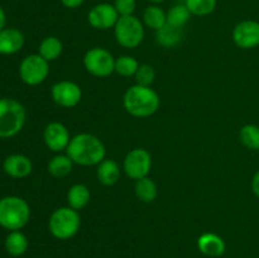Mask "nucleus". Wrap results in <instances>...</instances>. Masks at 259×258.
I'll return each instance as SVG.
<instances>
[{
  "label": "nucleus",
  "mask_w": 259,
  "mask_h": 258,
  "mask_svg": "<svg viewBox=\"0 0 259 258\" xmlns=\"http://www.w3.org/2000/svg\"><path fill=\"white\" fill-rule=\"evenodd\" d=\"M62 3L63 7L68 8V9H75V8H78L80 5H82V3L85 0H60Z\"/></svg>",
  "instance_id": "obj_32"
},
{
  "label": "nucleus",
  "mask_w": 259,
  "mask_h": 258,
  "mask_svg": "<svg viewBox=\"0 0 259 258\" xmlns=\"http://www.w3.org/2000/svg\"><path fill=\"white\" fill-rule=\"evenodd\" d=\"M182 30L181 28L172 27L166 24L161 29L156 30V40L159 46L164 48H174L181 42Z\"/></svg>",
  "instance_id": "obj_20"
},
{
  "label": "nucleus",
  "mask_w": 259,
  "mask_h": 258,
  "mask_svg": "<svg viewBox=\"0 0 259 258\" xmlns=\"http://www.w3.org/2000/svg\"><path fill=\"white\" fill-rule=\"evenodd\" d=\"M123 168L126 176L136 181L147 177L152 168L151 153L144 148L132 149L124 158Z\"/></svg>",
  "instance_id": "obj_9"
},
{
  "label": "nucleus",
  "mask_w": 259,
  "mask_h": 258,
  "mask_svg": "<svg viewBox=\"0 0 259 258\" xmlns=\"http://www.w3.org/2000/svg\"><path fill=\"white\" fill-rule=\"evenodd\" d=\"M114 35L121 47L137 48L144 38L143 23L134 15L120 17L114 27Z\"/></svg>",
  "instance_id": "obj_6"
},
{
  "label": "nucleus",
  "mask_w": 259,
  "mask_h": 258,
  "mask_svg": "<svg viewBox=\"0 0 259 258\" xmlns=\"http://www.w3.org/2000/svg\"><path fill=\"white\" fill-rule=\"evenodd\" d=\"M119 18L120 15L116 12L114 4H109V3L95 5L88 15V20L91 27L99 30H108L114 28Z\"/></svg>",
  "instance_id": "obj_12"
},
{
  "label": "nucleus",
  "mask_w": 259,
  "mask_h": 258,
  "mask_svg": "<svg viewBox=\"0 0 259 258\" xmlns=\"http://www.w3.org/2000/svg\"><path fill=\"white\" fill-rule=\"evenodd\" d=\"M50 73V65L39 55H29L20 62L19 76L24 83L37 86L45 82Z\"/></svg>",
  "instance_id": "obj_8"
},
{
  "label": "nucleus",
  "mask_w": 259,
  "mask_h": 258,
  "mask_svg": "<svg viewBox=\"0 0 259 258\" xmlns=\"http://www.w3.org/2000/svg\"><path fill=\"white\" fill-rule=\"evenodd\" d=\"M191 13L185 4H177L167 12V24L182 28L190 20Z\"/></svg>",
  "instance_id": "obj_26"
},
{
  "label": "nucleus",
  "mask_w": 259,
  "mask_h": 258,
  "mask_svg": "<svg viewBox=\"0 0 259 258\" xmlns=\"http://www.w3.org/2000/svg\"><path fill=\"white\" fill-rule=\"evenodd\" d=\"M250 187H252L253 194L259 199V169L255 172L254 176H253L252 182H250Z\"/></svg>",
  "instance_id": "obj_31"
},
{
  "label": "nucleus",
  "mask_w": 259,
  "mask_h": 258,
  "mask_svg": "<svg viewBox=\"0 0 259 258\" xmlns=\"http://www.w3.org/2000/svg\"><path fill=\"white\" fill-rule=\"evenodd\" d=\"M51 96L52 100L62 108H75L81 101L82 91L76 82L63 80L52 86Z\"/></svg>",
  "instance_id": "obj_10"
},
{
  "label": "nucleus",
  "mask_w": 259,
  "mask_h": 258,
  "mask_svg": "<svg viewBox=\"0 0 259 258\" xmlns=\"http://www.w3.org/2000/svg\"><path fill=\"white\" fill-rule=\"evenodd\" d=\"M90 190L83 184H75L68 189L67 202L68 206L75 210H81L90 202Z\"/></svg>",
  "instance_id": "obj_18"
},
{
  "label": "nucleus",
  "mask_w": 259,
  "mask_h": 258,
  "mask_svg": "<svg viewBox=\"0 0 259 258\" xmlns=\"http://www.w3.org/2000/svg\"><path fill=\"white\" fill-rule=\"evenodd\" d=\"M96 177L99 182L105 186H113L120 179V167L118 162L114 159L105 158L98 164L96 168Z\"/></svg>",
  "instance_id": "obj_17"
},
{
  "label": "nucleus",
  "mask_w": 259,
  "mask_h": 258,
  "mask_svg": "<svg viewBox=\"0 0 259 258\" xmlns=\"http://www.w3.org/2000/svg\"><path fill=\"white\" fill-rule=\"evenodd\" d=\"M239 137L245 148L259 151V125L257 124H245L240 129Z\"/></svg>",
  "instance_id": "obj_25"
},
{
  "label": "nucleus",
  "mask_w": 259,
  "mask_h": 258,
  "mask_svg": "<svg viewBox=\"0 0 259 258\" xmlns=\"http://www.w3.org/2000/svg\"><path fill=\"white\" fill-rule=\"evenodd\" d=\"M27 119L25 109L14 99H0V138H12L23 129Z\"/></svg>",
  "instance_id": "obj_4"
},
{
  "label": "nucleus",
  "mask_w": 259,
  "mask_h": 258,
  "mask_svg": "<svg viewBox=\"0 0 259 258\" xmlns=\"http://www.w3.org/2000/svg\"><path fill=\"white\" fill-rule=\"evenodd\" d=\"M5 22H7V17H5V12L2 7H0V30L5 28Z\"/></svg>",
  "instance_id": "obj_33"
},
{
  "label": "nucleus",
  "mask_w": 259,
  "mask_h": 258,
  "mask_svg": "<svg viewBox=\"0 0 259 258\" xmlns=\"http://www.w3.org/2000/svg\"><path fill=\"white\" fill-rule=\"evenodd\" d=\"M235 46L242 50H253L259 46V22L243 20L238 23L232 33Z\"/></svg>",
  "instance_id": "obj_11"
},
{
  "label": "nucleus",
  "mask_w": 259,
  "mask_h": 258,
  "mask_svg": "<svg viewBox=\"0 0 259 258\" xmlns=\"http://www.w3.org/2000/svg\"><path fill=\"white\" fill-rule=\"evenodd\" d=\"M30 218V207L19 196H5L0 199V227L10 230H20Z\"/></svg>",
  "instance_id": "obj_3"
},
{
  "label": "nucleus",
  "mask_w": 259,
  "mask_h": 258,
  "mask_svg": "<svg viewBox=\"0 0 259 258\" xmlns=\"http://www.w3.org/2000/svg\"><path fill=\"white\" fill-rule=\"evenodd\" d=\"M143 22L151 29L158 30L167 24V13L158 5H149L143 12Z\"/></svg>",
  "instance_id": "obj_23"
},
{
  "label": "nucleus",
  "mask_w": 259,
  "mask_h": 258,
  "mask_svg": "<svg viewBox=\"0 0 259 258\" xmlns=\"http://www.w3.org/2000/svg\"><path fill=\"white\" fill-rule=\"evenodd\" d=\"M63 51V45L57 37H51L45 38V39L40 42L39 48H38V55L42 56L46 61L48 62H52L56 61L61 55H62Z\"/></svg>",
  "instance_id": "obj_22"
},
{
  "label": "nucleus",
  "mask_w": 259,
  "mask_h": 258,
  "mask_svg": "<svg viewBox=\"0 0 259 258\" xmlns=\"http://www.w3.org/2000/svg\"><path fill=\"white\" fill-rule=\"evenodd\" d=\"M149 3H151L152 5H158V4H161V3H163L164 0H148Z\"/></svg>",
  "instance_id": "obj_34"
},
{
  "label": "nucleus",
  "mask_w": 259,
  "mask_h": 258,
  "mask_svg": "<svg viewBox=\"0 0 259 258\" xmlns=\"http://www.w3.org/2000/svg\"><path fill=\"white\" fill-rule=\"evenodd\" d=\"M218 0H185V5L192 15L205 17L215 10Z\"/></svg>",
  "instance_id": "obj_27"
},
{
  "label": "nucleus",
  "mask_w": 259,
  "mask_h": 258,
  "mask_svg": "<svg viewBox=\"0 0 259 258\" xmlns=\"http://www.w3.org/2000/svg\"><path fill=\"white\" fill-rule=\"evenodd\" d=\"M66 154L73 163L80 166H98L105 159V146L98 137L80 133L72 137L66 148Z\"/></svg>",
  "instance_id": "obj_1"
},
{
  "label": "nucleus",
  "mask_w": 259,
  "mask_h": 258,
  "mask_svg": "<svg viewBox=\"0 0 259 258\" xmlns=\"http://www.w3.org/2000/svg\"><path fill=\"white\" fill-rule=\"evenodd\" d=\"M5 174L14 179H24L29 176L33 169L32 161L24 154H12L4 159L3 163Z\"/></svg>",
  "instance_id": "obj_14"
},
{
  "label": "nucleus",
  "mask_w": 259,
  "mask_h": 258,
  "mask_svg": "<svg viewBox=\"0 0 259 258\" xmlns=\"http://www.w3.org/2000/svg\"><path fill=\"white\" fill-rule=\"evenodd\" d=\"M24 46V35L17 28L0 30V55H14Z\"/></svg>",
  "instance_id": "obj_15"
},
{
  "label": "nucleus",
  "mask_w": 259,
  "mask_h": 258,
  "mask_svg": "<svg viewBox=\"0 0 259 258\" xmlns=\"http://www.w3.org/2000/svg\"><path fill=\"white\" fill-rule=\"evenodd\" d=\"M81 227V218L77 210L70 206L58 207L51 214L48 220L50 233L60 240H67L75 237Z\"/></svg>",
  "instance_id": "obj_5"
},
{
  "label": "nucleus",
  "mask_w": 259,
  "mask_h": 258,
  "mask_svg": "<svg viewBox=\"0 0 259 258\" xmlns=\"http://www.w3.org/2000/svg\"><path fill=\"white\" fill-rule=\"evenodd\" d=\"M72 167L73 162L67 154H56L48 162V172L53 177H57V179H62V177L67 176L72 171Z\"/></svg>",
  "instance_id": "obj_24"
},
{
  "label": "nucleus",
  "mask_w": 259,
  "mask_h": 258,
  "mask_svg": "<svg viewBox=\"0 0 259 258\" xmlns=\"http://www.w3.org/2000/svg\"><path fill=\"white\" fill-rule=\"evenodd\" d=\"M86 71L96 77H108L115 72V58L105 48L95 47L89 50L83 56Z\"/></svg>",
  "instance_id": "obj_7"
},
{
  "label": "nucleus",
  "mask_w": 259,
  "mask_h": 258,
  "mask_svg": "<svg viewBox=\"0 0 259 258\" xmlns=\"http://www.w3.org/2000/svg\"><path fill=\"white\" fill-rule=\"evenodd\" d=\"M43 141L51 151L60 153V152L66 151L70 143V132L66 128V125H63L60 121H52L46 125L45 132H43Z\"/></svg>",
  "instance_id": "obj_13"
},
{
  "label": "nucleus",
  "mask_w": 259,
  "mask_h": 258,
  "mask_svg": "<svg viewBox=\"0 0 259 258\" xmlns=\"http://www.w3.org/2000/svg\"><path fill=\"white\" fill-rule=\"evenodd\" d=\"M197 248L207 257H220L224 254L227 245L224 239L215 233H204L197 239Z\"/></svg>",
  "instance_id": "obj_16"
},
{
  "label": "nucleus",
  "mask_w": 259,
  "mask_h": 258,
  "mask_svg": "<svg viewBox=\"0 0 259 258\" xmlns=\"http://www.w3.org/2000/svg\"><path fill=\"white\" fill-rule=\"evenodd\" d=\"M134 191H136L137 197L142 202H146V204L153 202L157 199V195H158V189H157L156 182L152 179H149L148 176L143 177L141 180H137Z\"/></svg>",
  "instance_id": "obj_21"
},
{
  "label": "nucleus",
  "mask_w": 259,
  "mask_h": 258,
  "mask_svg": "<svg viewBox=\"0 0 259 258\" xmlns=\"http://www.w3.org/2000/svg\"><path fill=\"white\" fill-rule=\"evenodd\" d=\"M139 67V62L134 57L128 55L115 58V72L123 77H131L136 75Z\"/></svg>",
  "instance_id": "obj_28"
},
{
  "label": "nucleus",
  "mask_w": 259,
  "mask_h": 258,
  "mask_svg": "<svg viewBox=\"0 0 259 258\" xmlns=\"http://www.w3.org/2000/svg\"><path fill=\"white\" fill-rule=\"evenodd\" d=\"M114 7L120 17H125V15H133L137 3L136 0H115Z\"/></svg>",
  "instance_id": "obj_30"
},
{
  "label": "nucleus",
  "mask_w": 259,
  "mask_h": 258,
  "mask_svg": "<svg viewBox=\"0 0 259 258\" xmlns=\"http://www.w3.org/2000/svg\"><path fill=\"white\" fill-rule=\"evenodd\" d=\"M161 99L151 86L133 85L125 91L123 105L126 113L136 118H148L159 109Z\"/></svg>",
  "instance_id": "obj_2"
},
{
  "label": "nucleus",
  "mask_w": 259,
  "mask_h": 258,
  "mask_svg": "<svg viewBox=\"0 0 259 258\" xmlns=\"http://www.w3.org/2000/svg\"><path fill=\"white\" fill-rule=\"evenodd\" d=\"M154 78H156V71L151 65H147V63L139 65L138 70L134 75L136 83L141 86H151L154 82Z\"/></svg>",
  "instance_id": "obj_29"
},
{
  "label": "nucleus",
  "mask_w": 259,
  "mask_h": 258,
  "mask_svg": "<svg viewBox=\"0 0 259 258\" xmlns=\"http://www.w3.org/2000/svg\"><path fill=\"white\" fill-rule=\"evenodd\" d=\"M5 250L13 257H20L28 249V239L20 230H13L5 238Z\"/></svg>",
  "instance_id": "obj_19"
}]
</instances>
